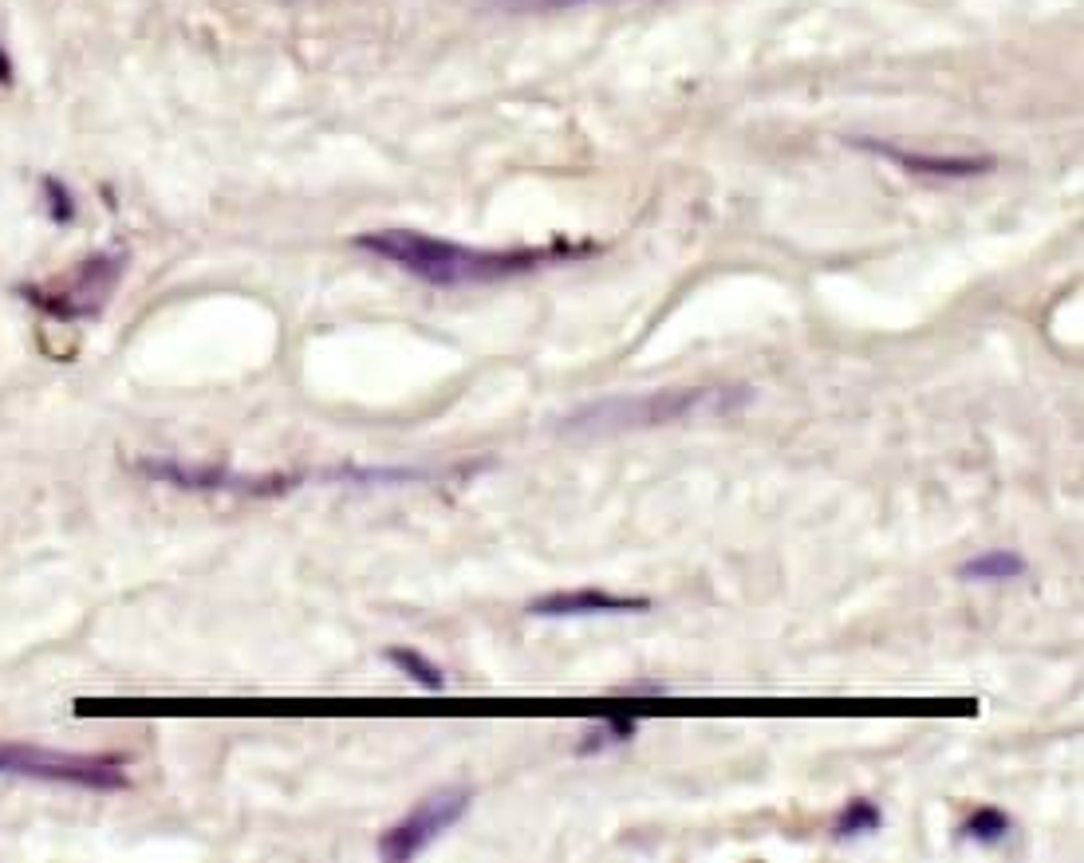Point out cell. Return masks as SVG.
I'll use <instances>...</instances> for the list:
<instances>
[{
	"label": "cell",
	"instance_id": "cell-1",
	"mask_svg": "<svg viewBox=\"0 0 1084 863\" xmlns=\"http://www.w3.org/2000/svg\"><path fill=\"white\" fill-rule=\"evenodd\" d=\"M359 253L375 256V261H387L403 273H410L415 281L430 284V288H466V284H497V281H513V276H525L533 269H545V264L557 261H572V256L592 253L595 244H545V249H473V244L462 241H446V237H430L418 233V229H371V233H359L351 241Z\"/></svg>",
	"mask_w": 1084,
	"mask_h": 863
},
{
	"label": "cell",
	"instance_id": "cell-16",
	"mask_svg": "<svg viewBox=\"0 0 1084 863\" xmlns=\"http://www.w3.org/2000/svg\"><path fill=\"white\" fill-rule=\"evenodd\" d=\"M12 76H17V64H12V56H9V52H4V47H0V84L9 87V84H12Z\"/></svg>",
	"mask_w": 1084,
	"mask_h": 863
},
{
	"label": "cell",
	"instance_id": "cell-10",
	"mask_svg": "<svg viewBox=\"0 0 1084 863\" xmlns=\"http://www.w3.org/2000/svg\"><path fill=\"white\" fill-rule=\"evenodd\" d=\"M383 658H387V663L398 670V675L410 678V682L423 686V690H430V695H442V690H446V670L438 667L434 658H426L423 651H415V647H387V651H383Z\"/></svg>",
	"mask_w": 1084,
	"mask_h": 863
},
{
	"label": "cell",
	"instance_id": "cell-2",
	"mask_svg": "<svg viewBox=\"0 0 1084 863\" xmlns=\"http://www.w3.org/2000/svg\"><path fill=\"white\" fill-rule=\"evenodd\" d=\"M754 403L749 386H667V391L612 394L588 403L565 418L568 434H627L655 426L698 423V418H730Z\"/></svg>",
	"mask_w": 1084,
	"mask_h": 863
},
{
	"label": "cell",
	"instance_id": "cell-8",
	"mask_svg": "<svg viewBox=\"0 0 1084 863\" xmlns=\"http://www.w3.org/2000/svg\"><path fill=\"white\" fill-rule=\"evenodd\" d=\"M859 151L879 154V159L896 162L907 174H931V178H974V174H986L994 170V159H982V154H927V151H904V146H891V142H876V139H856Z\"/></svg>",
	"mask_w": 1084,
	"mask_h": 863
},
{
	"label": "cell",
	"instance_id": "cell-15",
	"mask_svg": "<svg viewBox=\"0 0 1084 863\" xmlns=\"http://www.w3.org/2000/svg\"><path fill=\"white\" fill-rule=\"evenodd\" d=\"M497 4L510 12H560L580 9V4H612V0H497Z\"/></svg>",
	"mask_w": 1084,
	"mask_h": 863
},
{
	"label": "cell",
	"instance_id": "cell-12",
	"mask_svg": "<svg viewBox=\"0 0 1084 863\" xmlns=\"http://www.w3.org/2000/svg\"><path fill=\"white\" fill-rule=\"evenodd\" d=\"M962 840H971V844H1001L1009 832H1014V817H1006L1001 808H978L971 817L962 820Z\"/></svg>",
	"mask_w": 1084,
	"mask_h": 863
},
{
	"label": "cell",
	"instance_id": "cell-13",
	"mask_svg": "<svg viewBox=\"0 0 1084 863\" xmlns=\"http://www.w3.org/2000/svg\"><path fill=\"white\" fill-rule=\"evenodd\" d=\"M40 197H44V214L52 226H76L79 201H76V189L67 186L64 178L44 174V178H40Z\"/></svg>",
	"mask_w": 1084,
	"mask_h": 863
},
{
	"label": "cell",
	"instance_id": "cell-7",
	"mask_svg": "<svg viewBox=\"0 0 1084 863\" xmlns=\"http://www.w3.org/2000/svg\"><path fill=\"white\" fill-rule=\"evenodd\" d=\"M635 611H650L647 596H623V591L607 588L548 591V596L528 603L533 620H592V615H635Z\"/></svg>",
	"mask_w": 1084,
	"mask_h": 863
},
{
	"label": "cell",
	"instance_id": "cell-3",
	"mask_svg": "<svg viewBox=\"0 0 1084 863\" xmlns=\"http://www.w3.org/2000/svg\"><path fill=\"white\" fill-rule=\"evenodd\" d=\"M0 773L24 780H47V785L84 788V793H123L131 788L127 761L103 757V753H64L44 745H0Z\"/></svg>",
	"mask_w": 1084,
	"mask_h": 863
},
{
	"label": "cell",
	"instance_id": "cell-17",
	"mask_svg": "<svg viewBox=\"0 0 1084 863\" xmlns=\"http://www.w3.org/2000/svg\"><path fill=\"white\" fill-rule=\"evenodd\" d=\"M620 695H667V686H655V682L639 686V682H635V686H620Z\"/></svg>",
	"mask_w": 1084,
	"mask_h": 863
},
{
	"label": "cell",
	"instance_id": "cell-14",
	"mask_svg": "<svg viewBox=\"0 0 1084 863\" xmlns=\"http://www.w3.org/2000/svg\"><path fill=\"white\" fill-rule=\"evenodd\" d=\"M635 733H639V718H612V722H604V725H592L576 753H595V750H607V745H615V742H632Z\"/></svg>",
	"mask_w": 1084,
	"mask_h": 863
},
{
	"label": "cell",
	"instance_id": "cell-4",
	"mask_svg": "<svg viewBox=\"0 0 1084 863\" xmlns=\"http://www.w3.org/2000/svg\"><path fill=\"white\" fill-rule=\"evenodd\" d=\"M134 470L142 478L162 481L174 489H198V493H237V498H284L300 485V478L288 473H237L217 461H178V458H139Z\"/></svg>",
	"mask_w": 1084,
	"mask_h": 863
},
{
	"label": "cell",
	"instance_id": "cell-6",
	"mask_svg": "<svg viewBox=\"0 0 1084 863\" xmlns=\"http://www.w3.org/2000/svg\"><path fill=\"white\" fill-rule=\"evenodd\" d=\"M127 273L123 253H91L87 261H79V269L67 281H59V288H24V301L44 308L56 319H87L99 316L103 304L111 301V292L119 288Z\"/></svg>",
	"mask_w": 1084,
	"mask_h": 863
},
{
	"label": "cell",
	"instance_id": "cell-11",
	"mask_svg": "<svg viewBox=\"0 0 1084 863\" xmlns=\"http://www.w3.org/2000/svg\"><path fill=\"white\" fill-rule=\"evenodd\" d=\"M879 828H884V812H879L876 800H867V797L848 800V805L836 812V820H832V835H836V840L872 835V832H879Z\"/></svg>",
	"mask_w": 1084,
	"mask_h": 863
},
{
	"label": "cell",
	"instance_id": "cell-9",
	"mask_svg": "<svg viewBox=\"0 0 1084 863\" xmlns=\"http://www.w3.org/2000/svg\"><path fill=\"white\" fill-rule=\"evenodd\" d=\"M1029 572V560L1014 548H986V553L962 560L959 580L966 583H1009Z\"/></svg>",
	"mask_w": 1084,
	"mask_h": 863
},
{
	"label": "cell",
	"instance_id": "cell-5",
	"mask_svg": "<svg viewBox=\"0 0 1084 863\" xmlns=\"http://www.w3.org/2000/svg\"><path fill=\"white\" fill-rule=\"evenodd\" d=\"M470 805H473L470 788H438V793L423 797L403 820H395L387 832L379 835V844H375L379 855L391 863L418 860L434 840H442L453 824H462Z\"/></svg>",
	"mask_w": 1084,
	"mask_h": 863
}]
</instances>
